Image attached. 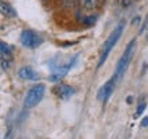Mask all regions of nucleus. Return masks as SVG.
Listing matches in <instances>:
<instances>
[{"label":"nucleus","instance_id":"4","mask_svg":"<svg viewBox=\"0 0 148 139\" xmlns=\"http://www.w3.org/2000/svg\"><path fill=\"white\" fill-rule=\"evenodd\" d=\"M21 43L26 48H37L42 44V37L32 29H25L21 33Z\"/></svg>","mask_w":148,"mask_h":139},{"label":"nucleus","instance_id":"1","mask_svg":"<svg viewBox=\"0 0 148 139\" xmlns=\"http://www.w3.org/2000/svg\"><path fill=\"white\" fill-rule=\"evenodd\" d=\"M123 29H125V21H121L119 24H118V26H116L115 29L111 32V35L107 37L106 41H104L103 47H101L100 59H99V64H97V66H99V68H101V66L104 65L106 59L108 58L110 53L112 51V48L115 47V44L118 43V40L121 39L122 33H123Z\"/></svg>","mask_w":148,"mask_h":139},{"label":"nucleus","instance_id":"2","mask_svg":"<svg viewBox=\"0 0 148 139\" xmlns=\"http://www.w3.org/2000/svg\"><path fill=\"white\" fill-rule=\"evenodd\" d=\"M134 47H136V39H133V40L129 41V44L126 46L125 51H123V54H122V57L119 58L118 64H116L115 73H114V77H115L116 80H118V79L125 73V70L127 69V66H129V64H130V61H132V58H133Z\"/></svg>","mask_w":148,"mask_h":139},{"label":"nucleus","instance_id":"15","mask_svg":"<svg viewBox=\"0 0 148 139\" xmlns=\"http://www.w3.org/2000/svg\"><path fill=\"white\" fill-rule=\"evenodd\" d=\"M141 127H148V116L141 120Z\"/></svg>","mask_w":148,"mask_h":139},{"label":"nucleus","instance_id":"10","mask_svg":"<svg viewBox=\"0 0 148 139\" xmlns=\"http://www.w3.org/2000/svg\"><path fill=\"white\" fill-rule=\"evenodd\" d=\"M100 4V0H82V8L86 11L96 10Z\"/></svg>","mask_w":148,"mask_h":139},{"label":"nucleus","instance_id":"8","mask_svg":"<svg viewBox=\"0 0 148 139\" xmlns=\"http://www.w3.org/2000/svg\"><path fill=\"white\" fill-rule=\"evenodd\" d=\"M0 14L5 18H16V10L4 0H0Z\"/></svg>","mask_w":148,"mask_h":139},{"label":"nucleus","instance_id":"14","mask_svg":"<svg viewBox=\"0 0 148 139\" xmlns=\"http://www.w3.org/2000/svg\"><path fill=\"white\" fill-rule=\"evenodd\" d=\"M134 1H137V0H121V4H122V7H129Z\"/></svg>","mask_w":148,"mask_h":139},{"label":"nucleus","instance_id":"13","mask_svg":"<svg viewBox=\"0 0 148 139\" xmlns=\"http://www.w3.org/2000/svg\"><path fill=\"white\" fill-rule=\"evenodd\" d=\"M96 21H97V15L92 14V15H86V17H85L84 21H82V24H84L85 26H92Z\"/></svg>","mask_w":148,"mask_h":139},{"label":"nucleus","instance_id":"6","mask_svg":"<svg viewBox=\"0 0 148 139\" xmlns=\"http://www.w3.org/2000/svg\"><path fill=\"white\" fill-rule=\"evenodd\" d=\"M115 84H116V79L112 76L110 80L107 81L106 84L99 90V92H97V99H99V101H103V102L108 101V98L111 96V94H112V91H114V88H115Z\"/></svg>","mask_w":148,"mask_h":139},{"label":"nucleus","instance_id":"5","mask_svg":"<svg viewBox=\"0 0 148 139\" xmlns=\"http://www.w3.org/2000/svg\"><path fill=\"white\" fill-rule=\"evenodd\" d=\"M77 58H78V57H75V58H71L69 62H66V64H63V65H59V66H56V68L52 70L51 76H49V81L58 83V81L62 80L64 76L69 73V70L73 68L74 65H75V62H77Z\"/></svg>","mask_w":148,"mask_h":139},{"label":"nucleus","instance_id":"3","mask_svg":"<svg viewBox=\"0 0 148 139\" xmlns=\"http://www.w3.org/2000/svg\"><path fill=\"white\" fill-rule=\"evenodd\" d=\"M44 94H45V86L44 84H36V86H33L27 91L26 96H25V101H23L25 107L26 109H32V107L37 106V103L44 98Z\"/></svg>","mask_w":148,"mask_h":139},{"label":"nucleus","instance_id":"9","mask_svg":"<svg viewBox=\"0 0 148 139\" xmlns=\"http://www.w3.org/2000/svg\"><path fill=\"white\" fill-rule=\"evenodd\" d=\"M18 75H19V77H21L22 80H37V79H38V75H37L30 66H23V68H21L19 72H18Z\"/></svg>","mask_w":148,"mask_h":139},{"label":"nucleus","instance_id":"12","mask_svg":"<svg viewBox=\"0 0 148 139\" xmlns=\"http://www.w3.org/2000/svg\"><path fill=\"white\" fill-rule=\"evenodd\" d=\"M145 107H147L145 99H144V98H141V99H140V102H138V106H137V110H136V114H134V117H136V118L140 117V116H141V114L144 113Z\"/></svg>","mask_w":148,"mask_h":139},{"label":"nucleus","instance_id":"7","mask_svg":"<svg viewBox=\"0 0 148 139\" xmlns=\"http://www.w3.org/2000/svg\"><path fill=\"white\" fill-rule=\"evenodd\" d=\"M53 94L59 96L60 99H69L75 94V90L66 83H59L58 86L53 88Z\"/></svg>","mask_w":148,"mask_h":139},{"label":"nucleus","instance_id":"11","mask_svg":"<svg viewBox=\"0 0 148 139\" xmlns=\"http://www.w3.org/2000/svg\"><path fill=\"white\" fill-rule=\"evenodd\" d=\"M0 54H3L5 57H11V54H12V50L8 44H5L4 41H1L0 40Z\"/></svg>","mask_w":148,"mask_h":139}]
</instances>
